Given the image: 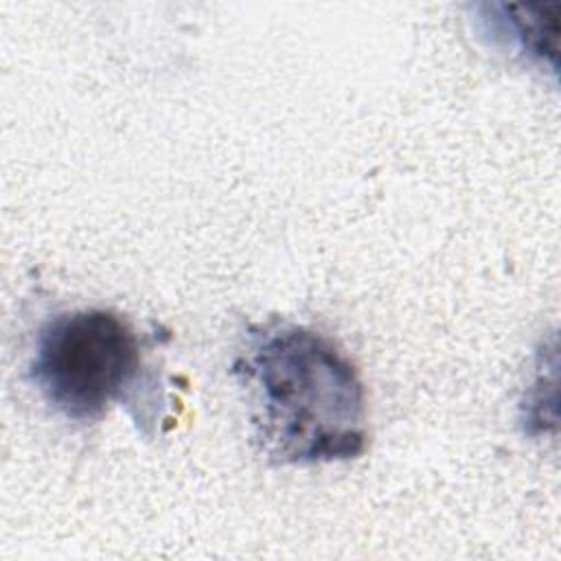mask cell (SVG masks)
Here are the masks:
<instances>
[{"label": "cell", "mask_w": 561, "mask_h": 561, "mask_svg": "<svg viewBox=\"0 0 561 561\" xmlns=\"http://www.w3.org/2000/svg\"><path fill=\"white\" fill-rule=\"evenodd\" d=\"M232 375L250 392L254 440L270 462L309 467L364 454V381L329 335L291 322L250 327Z\"/></svg>", "instance_id": "cell-1"}, {"label": "cell", "mask_w": 561, "mask_h": 561, "mask_svg": "<svg viewBox=\"0 0 561 561\" xmlns=\"http://www.w3.org/2000/svg\"><path fill=\"white\" fill-rule=\"evenodd\" d=\"M26 373L42 399L68 421L94 423L114 405H127L131 416L138 410L142 432L158 419L147 403L153 399L149 388L158 383L140 337L112 309L79 307L48 318L37 329Z\"/></svg>", "instance_id": "cell-2"}]
</instances>
